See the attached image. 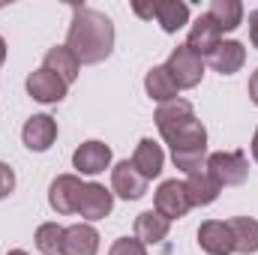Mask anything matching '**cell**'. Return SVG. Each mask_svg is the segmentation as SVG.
<instances>
[{
	"label": "cell",
	"mask_w": 258,
	"mask_h": 255,
	"mask_svg": "<svg viewBox=\"0 0 258 255\" xmlns=\"http://www.w3.org/2000/svg\"><path fill=\"white\" fill-rule=\"evenodd\" d=\"M66 90H69V84H66L63 78H57L54 72H48L45 66H39L36 72L27 75V93H30L36 102H42V105L63 102Z\"/></svg>",
	"instance_id": "cell-8"
},
{
	"label": "cell",
	"mask_w": 258,
	"mask_h": 255,
	"mask_svg": "<svg viewBox=\"0 0 258 255\" xmlns=\"http://www.w3.org/2000/svg\"><path fill=\"white\" fill-rule=\"evenodd\" d=\"M162 66L168 69V75H171V81L177 84V90H192V87L201 84V78H204V60L186 48V42L177 45V48L171 51V57Z\"/></svg>",
	"instance_id": "cell-4"
},
{
	"label": "cell",
	"mask_w": 258,
	"mask_h": 255,
	"mask_svg": "<svg viewBox=\"0 0 258 255\" xmlns=\"http://www.w3.org/2000/svg\"><path fill=\"white\" fill-rule=\"evenodd\" d=\"M99 252V231L90 222H78L63 228L60 255H96Z\"/></svg>",
	"instance_id": "cell-14"
},
{
	"label": "cell",
	"mask_w": 258,
	"mask_h": 255,
	"mask_svg": "<svg viewBox=\"0 0 258 255\" xmlns=\"http://www.w3.org/2000/svg\"><path fill=\"white\" fill-rule=\"evenodd\" d=\"M219 42H222V30L216 27V21L204 12V15H198L192 21V27H189V36H186V48L198 54L201 60H207L216 48H219Z\"/></svg>",
	"instance_id": "cell-7"
},
{
	"label": "cell",
	"mask_w": 258,
	"mask_h": 255,
	"mask_svg": "<svg viewBox=\"0 0 258 255\" xmlns=\"http://www.w3.org/2000/svg\"><path fill=\"white\" fill-rule=\"evenodd\" d=\"M204 168L210 171V177L219 186H240L249 177V159L243 150H219V153H207Z\"/></svg>",
	"instance_id": "cell-3"
},
{
	"label": "cell",
	"mask_w": 258,
	"mask_h": 255,
	"mask_svg": "<svg viewBox=\"0 0 258 255\" xmlns=\"http://www.w3.org/2000/svg\"><path fill=\"white\" fill-rule=\"evenodd\" d=\"M249 42H252V48H258V9L249 12Z\"/></svg>",
	"instance_id": "cell-29"
},
{
	"label": "cell",
	"mask_w": 258,
	"mask_h": 255,
	"mask_svg": "<svg viewBox=\"0 0 258 255\" xmlns=\"http://www.w3.org/2000/svg\"><path fill=\"white\" fill-rule=\"evenodd\" d=\"M81 177L78 174H57L48 186V204L54 213L69 216V213H78V201H81Z\"/></svg>",
	"instance_id": "cell-6"
},
{
	"label": "cell",
	"mask_w": 258,
	"mask_h": 255,
	"mask_svg": "<svg viewBox=\"0 0 258 255\" xmlns=\"http://www.w3.org/2000/svg\"><path fill=\"white\" fill-rule=\"evenodd\" d=\"M66 48L81 66L102 63L114 51V24L105 12L90 6H75L66 30Z\"/></svg>",
	"instance_id": "cell-1"
},
{
	"label": "cell",
	"mask_w": 258,
	"mask_h": 255,
	"mask_svg": "<svg viewBox=\"0 0 258 255\" xmlns=\"http://www.w3.org/2000/svg\"><path fill=\"white\" fill-rule=\"evenodd\" d=\"M144 90H147V96H150L153 102H159V105L180 96V90H177V84L171 81V75H168L165 66H153V69L144 75Z\"/></svg>",
	"instance_id": "cell-20"
},
{
	"label": "cell",
	"mask_w": 258,
	"mask_h": 255,
	"mask_svg": "<svg viewBox=\"0 0 258 255\" xmlns=\"http://www.w3.org/2000/svg\"><path fill=\"white\" fill-rule=\"evenodd\" d=\"M108 255H147V246L138 237H120V240L111 243Z\"/></svg>",
	"instance_id": "cell-26"
},
{
	"label": "cell",
	"mask_w": 258,
	"mask_h": 255,
	"mask_svg": "<svg viewBox=\"0 0 258 255\" xmlns=\"http://www.w3.org/2000/svg\"><path fill=\"white\" fill-rule=\"evenodd\" d=\"M168 231H171V222H168L162 213H156V210H144V213L135 216V237H138L144 246L162 243V240L168 237Z\"/></svg>",
	"instance_id": "cell-17"
},
{
	"label": "cell",
	"mask_w": 258,
	"mask_h": 255,
	"mask_svg": "<svg viewBox=\"0 0 258 255\" xmlns=\"http://www.w3.org/2000/svg\"><path fill=\"white\" fill-rule=\"evenodd\" d=\"M6 255H30V252H24V249H9Z\"/></svg>",
	"instance_id": "cell-33"
},
{
	"label": "cell",
	"mask_w": 258,
	"mask_h": 255,
	"mask_svg": "<svg viewBox=\"0 0 258 255\" xmlns=\"http://www.w3.org/2000/svg\"><path fill=\"white\" fill-rule=\"evenodd\" d=\"M21 141L27 150L33 153H45L54 141H57V120L51 114H33L24 129H21Z\"/></svg>",
	"instance_id": "cell-11"
},
{
	"label": "cell",
	"mask_w": 258,
	"mask_h": 255,
	"mask_svg": "<svg viewBox=\"0 0 258 255\" xmlns=\"http://www.w3.org/2000/svg\"><path fill=\"white\" fill-rule=\"evenodd\" d=\"M228 228H231L234 252L237 255L258 252V219H252V216H234V219H228Z\"/></svg>",
	"instance_id": "cell-19"
},
{
	"label": "cell",
	"mask_w": 258,
	"mask_h": 255,
	"mask_svg": "<svg viewBox=\"0 0 258 255\" xmlns=\"http://www.w3.org/2000/svg\"><path fill=\"white\" fill-rule=\"evenodd\" d=\"M42 66H45L48 72H54L57 78H63L66 84H72V81L78 78V69H81V63L75 60V54H72L66 45H54V48H48L45 57H42Z\"/></svg>",
	"instance_id": "cell-21"
},
{
	"label": "cell",
	"mask_w": 258,
	"mask_h": 255,
	"mask_svg": "<svg viewBox=\"0 0 258 255\" xmlns=\"http://www.w3.org/2000/svg\"><path fill=\"white\" fill-rule=\"evenodd\" d=\"M249 99L258 105V69L249 75Z\"/></svg>",
	"instance_id": "cell-30"
},
{
	"label": "cell",
	"mask_w": 258,
	"mask_h": 255,
	"mask_svg": "<svg viewBox=\"0 0 258 255\" xmlns=\"http://www.w3.org/2000/svg\"><path fill=\"white\" fill-rule=\"evenodd\" d=\"M207 15L216 21V27L222 33H231V30H237L243 24V3L240 0H213Z\"/></svg>",
	"instance_id": "cell-23"
},
{
	"label": "cell",
	"mask_w": 258,
	"mask_h": 255,
	"mask_svg": "<svg viewBox=\"0 0 258 255\" xmlns=\"http://www.w3.org/2000/svg\"><path fill=\"white\" fill-rule=\"evenodd\" d=\"M156 21L165 33H177L189 24V6L183 0H156Z\"/></svg>",
	"instance_id": "cell-22"
},
{
	"label": "cell",
	"mask_w": 258,
	"mask_h": 255,
	"mask_svg": "<svg viewBox=\"0 0 258 255\" xmlns=\"http://www.w3.org/2000/svg\"><path fill=\"white\" fill-rule=\"evenodd\" d=\"M183 186H186V195H189L192 207H207V204H213V201L219 198V192H222V186L210 177L207 168H198L192 174H186Z\"/></svg>",
	"instance_id": "cell-16"
},
{
	"label": "cell",
	"mask_w": 258,
	"mask_h": 255,
	"mask_svg": "<svg viewBox=\"0 0 258 255\" xmlns=\"http://www.w3.org/2000/svg\"><path fill=\"white\" fill-rule=\"evenodd\" d=\"M198 246L207 255H234V237L228 222L222 219H207L198 228Z\"/></svg>",
	"instance_id": "cell-13"
},
{
	"label": "cell",
	"mask_w": 258,
	"mask_h": 255,
	"mask_svg": "<svg viewBox=\"0 0 258 255\" xmlns=\"http://www.w3.org/2000/svg\"><path fill=\"white\" fill-rule=\"evenodd\" d=\"M159 135H162V141L171 150L174 168H180L186 174L204 168V159H207V129H204V123L198 117H189V120H183V123H177L171 129H162Z\"/></svg>",
	"instance_id": "cell-2"
},
{
	"label": "cell",
	"mask_w": 258,
	"mask_h": 255,
	"mask_svg": "<svg viewBox=\"0 0 258 255\" xmlns=\"http://www.w3.org/2000/svg\"><path fill=\"white\" fill-rule=\"evenodd\" d=\"M132 12H135L138 18H156V0H150V3L135 0V3H132Z\"/></svg>",
	"instance_id": "cell-28"
},
{
	"label": "cell",
	"mask_w": 258,
	"mask_h": 255,
	"mask_svg": "<svg viewBox=\"0 0 258 255\" xmlns=\"http://www.w3.org/2000/svg\"><path fill=\"white\" fill-rule=\"evenodd\" d=\"M195 117V108L192 102H186V99H171V102H162L159 108H156V114H153V120H156V129L162 132V129H171L177 126V123H183V120H189Z\"/></svg>",
	"instance_id": "cell-24"
},
{
	"label": "cell",
	"mask_w": 258,
	"mask_h": 255,
	"mask_svg": "<svg viewBox=\"0 0 258 255\" xmlns=\"http://www.w3.org/2000/svg\"><path fill=\"white\" fill-rule=\"evenodd\" d=\"M12 189H15V171L6 162H0V198H6Z\"/></svg>",
	"instance_id": "cell-27"
},
{
	"label": "cell",
	"mask_w": 258,
	"mask_h": 255,
	"mask_svg": "<svg viewBox=\"0 0 258 255\" xmlns=\"http://www.w3.org/2000/svg\"><path fill=\"white\" fill-rule=\"evenodd\" d=\"M147 183H150V180H144V177L135 171V165H132L129 159L117 162V165L111 168V192L120 195L123 201H138V198H144V195H147Z\"/></svg>",
	"instance_id": "cell-12"
},
{
	"label": "cell",
	"mask_w": 258,
	"mask_h": 255,
	"mask_svg": "<svg viewBox=\"0 0 258 255\" xmlns=\"http://www.w3.org/2000/svg\"><path fill=\"white\" fill-rule=\"evenodd\" d=\"M114 207V192L105 189L102 183H84L81 189V201H78V216L87 222H99L111 213Z\"/></svg>",
	"instance_id": "cell-10"
},
{
	"label": "cell",
	"mask_w": 258,
	"mask_h": 255,
	"mask_svg": "<svg viewBox=\"0 0 258 255\" xmlns=\"http://www.w3.org/2000/svg\"><path fill=\"white\" fill-rule=\"evenodd\" d=\"M207 60H210V66L219 75H234V72H240L243 63H246V48L237 39H225V42H219V48Z\"/></svg>",
	"instance_id": "cell-18"
},
{
	"label": "cell",
	"mask_w": 258,
	"mask_h": 255,
	"mask_svg": "<svg viewBox=\"0 0 258 255\" xmlns=\"http://www.w3.org/2000/svg\"><path fill=\"white\" fill-rule=\"evenodd\" d=\"M129 162L135 165V171H138L144 180H153V177H159L162 168H165V153H162V147H159L153 138H141Z\"/></svg>",
	"instance_id": "cell-15"
},
{
	"label": "cell",
	"mask_w": 258,
	"mask_h": 255,
	"mask_svg": "<svg viewBox=\"0 0 258 255\" xmlns=\"http://www.w3.org/2000/svg\"><path fill=\"white\" fill-rule=\"evenodd\" d=\"M72 168L78 174H102L105 168H111V147L105 141H84L75 153H72Z\"/></svg>",
	"instance_id": "cell-9"
},
{
	"label": "cell",
	"mask_w": 258,
	"mask_h": 255,
	"mask_svg": "<svg viewBox=\"0 0 258 255\" xmlns=\"http://www.w3.org/2000/svg\"><path fill=\"white\" fill-rule=\"evenodd\" d=\"M60 243H63V225L42 222L36 228V249L42 255H60Z\"/></svg>",
	"instance_id": "cell-25"
},
{
	"label": "cell",
	"mask_w": 258,
	"mask_h": 255,
	"mask_svg": "<svg viewBox=\"0 0 258 255\" xmlns=\"http://www.w3.org/2000/svg\"><path fill=\"white\" fill-rule=\"evenodd\" d=\"M3 60H6V39L0 36V66H3Z\"/></svg>",
	"instance_id": "cell-32"
},
{
	"label": "cell",
	"mask_w": 258,
	"mask_h": 255,
	"mask_svg": "<svg viewBox=\"0 0 258 255\" xmlns=\"http://www.w3.org/2000/svg\"><path fill=\"white\" fill-rule=\"evenodd\" d=\"M153 210L162 213L168 222L183 219V216L192 210V201H189V195H186L183 180H162L159 189L153 192Z\"/></svg>",
	"instance_id": "cell-5"
},
{
	"label": "cell",
	"mask_w": 258,
	"mask_h": 255,
	"mask_svg": "<svg viewBox=\"0 0 258 255\" xmlns=\"http://www.w3.org/2000/svg\"><path fill=\"white\" fill-rule=\"evenodd\" d=\"M252 159L258 162V126H255V132H252Z\"/></svg>",
	"instance_id": "cell-31"
}]
</instances>
